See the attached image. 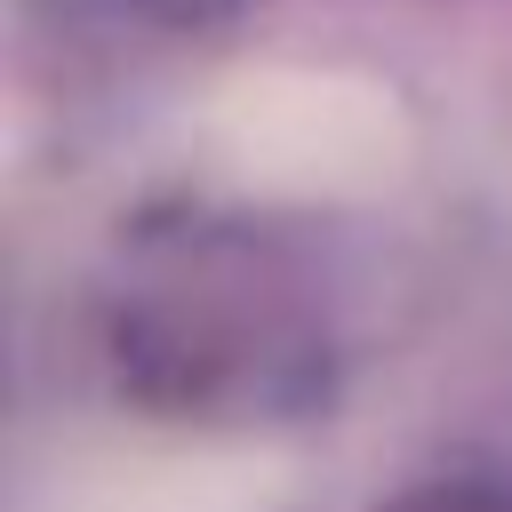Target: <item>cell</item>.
<instances>
[{
	"mask_svg": "<svg viewBox=\"0 0 512 512\" xmlns=\"http://www.w3.org/2000/svg\"><path fill=\"white\" fill-rule=\"evenodd\" d=\"M288 464L248 440H128L72 456L32 512H280Z\"/></svg>",
	"mask_w": 512,
	"mask_h": 512,
	"instance_id": "2",
	"label": "cell"
},
{
	"mask_svg": "<svg viewBox=\"0 0 512 512\" xmlns=\"http://www.w3.org/2000/svg\"><path fill=\"white\" fill-rule=\"evenodd\" d=\"M208 152L280 200H360L408 168V112L360 72L264 64L208 104Z\"/></svg>",
	"mask_w": 512,
	"mask_h": 512,
	"instance_id": "1",
	"label": "cell"
}]
</instances>
